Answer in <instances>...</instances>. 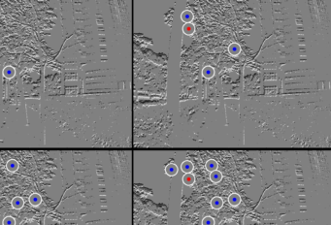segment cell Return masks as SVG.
Instances as JSON below:
<instances>
[{"label": "cell", "instance_id": "cell-1", "mask_svg": "<svg viewBox=\"0 0 331 225\" xmlns=\"http://www.w3.org/2000/svg\"><path fill=\"white\" fill-rule=\"evenodd\" d=\"M165 173L169 176H175L178 173V168L175 164H169L165 167Z\"/></svg>", "mask_w": 331, "mask_h": 225}, {"label": "cell", "instance_id": "cell-2", "mask_svg": "<svg viewBox=\"0 0 331 225\" xmlns=\"http://www.w3.org/2000/svg\"><path fill=\"white\" fill-rule=\"evenodd\" d=\"M181 168H182V170H183V172H185V173L188 174V173H190V172L192 171L193 165L189 161H185V162H183V163H182Z\"/></svg>", "mask_w": 331, "mask_h": 225}, {"label": "cell", "instance_id": "cell-3", "mask_svg": "<svg viewBox=\"0 0 331 225\" xmlns=\"http://www.w3.org/2000/svg\"><path fill=\"white\" fill-rule=\"evenodd\" d=\"M194 180H195L194 176H193L192 174H190V173L186 174V175L183 177V181H184V184H186V185H191V184H193Z\"/></svg>", "mask_w": 331, "mask_h": 225}, {"label": "cell", "instance_id": "cell-4", "mask_svg": "<svg viewBox=\"0 0 331 225\" xmlns=\"http://www.w3.org/2000/svg\"><path fill=\"white\" fill-rule=\"evenodd\" d=\"M183 31L184 33H186V35H191L194 31V25H192V23H186V25H184L183 27Z\"/></svg>", "mask_w": 331, "mask_h": 225}, {"label": "cell", "instance_id": "cell-5", "mask_svg": "<svg viewBox=\"0 0 331 225\" xmlns=\"http://www.w3.org/2000/svg\"><path fill=\"white\" fill-rule=\"evenodd\" d=\"M222 174L219 173V171H213L212 173H211V176H210V179L212 180V181H214V183H219V181L222 180Z\"/></svg>", "mask_w": 331, "mask_h": 225}, {"label": "cell", "instance_id": "cell-6", "mask_svg": "<svg viewBox=\"0 0 331 225\" xmlns=\"http://www.w3.org/2000/svg\"><path fill=\"white\" fill-rule=\"evenodd\" d=\"M228 201L232 206H237V205H239L241 199H240V196L238 194H232V195H230Z\"/></svg>", "mask_w": 331, "mask_h": 225}, {"label": "cell", "instance_id": "cell-7", "mask_svg": "<svg viewBox=\"0 0 331 225\" xmlns=\"http://www.w3.org/2000/svg\"><path fill=\"white\" fill-rule=\"evenodd\" d=\"M192 18H193L192 13H191L190 11H185V12L182 13V20H183L184 22H186L189 23L191 20H192Z\"/></svg>", "mask_w": 331, "mask_h": 225}, {"label": "cell", "instance_id": "cell-8", "mask_svg": "<svg viewBox=\"0 0 331 225\" xmlns=\"http://www.w3.org/2000/svg\"><path fill=\"white\" fill-rule=\"evenodd\" d=\"M29 202L33 205V206H38L41 203V197L40 195L38 194H32L29 198Z\"/></svg>", "mask_w": 331, "mask_h": 225}, {"label": "cell", "instance_id": "cell-9", "mask_svg": "<svg viewBox=\"0 0 331 225\" xmlns=\"http://www.w3.org/2000/svg\"><path fill=\"white\" fill-rule=\"evenodd\" d=\"M12 205L15 209H21L23 206V200L21 197H16L12 201Z\"/></svg>", "mask_w": 331, "mask_h": 225}, {"label": "cell", "instance_id": "cell-10", "mask_svg": "<svg viewBox=\"0 0 331 225\" xmlns=\"http://www.w3.org/2000/svg\"><path fill=\"white\" fill-rule=\"evenodd\" d=\"M206 168H207L208 171H216L218 168V163L215 160H209L207 163H206Z\"/></svg>", "mask_w": 331, "mask_h": 225}, {"label": "cell", "instance_id": "cell-11", "mask_svg": "<svg viewBox=\"0 0 331 225\" xmlns=\"http://www.w3.org/2000/svg\"><path fill=\"white\" fill-rule=\"evenodd\" d=\"M222 203H223L222 200L220 199L219 197H215L212 200V202H211V204H212V207L214 209H219V208H222Z\"/></svg>", "mask_w": 331, "mask_h": 225}, {"label": "cell", "instance_id": "cell-12", "mask_svg": "<svg viewBox=\"0 0 331 225\" xmlns=\"http://www.w3.org/2000/svg\"><path fill=\"white\" fill-rule=\"evenodd\" d=\"M240 50H241V49H240L239 45H238V44H236V43H233V44H231V45H230V47H229V51H230V54L233 55H238L239 52H240Z\"/></svg>", "mask_w": 331, "mask_h": 225}, {"label": "cell", "instance_id": "cell-13", "mask_svg": "<svg viewBox=\"0 0 331 225\" xmlns=\"http://www.w3.org/2000/svg\"><path fill=\"white\" fill-rule=\"evenodd\" d=\"M18 162L16 161V160H10V161H9L8 162V163H7V168H8V170L9 171H11V172H15V171H17V169H18Z\"/></svg>", "mask_w": 331, "mask_h": 225}, {"label": "cell", "instance_id": "cell-14", "mask_svg": "<svg viewBox=\"0 0 331 225\" xmlns=\"http://www.w3.org/2000/svg\"><path fill=\"white\" fill-rule=\"evenodd\" d=\"M203 75L206 78H211L214 75V70L212 67H206L203 70Z\"/></svg>", "mask_w": 331, "mask_h": 225}, {"label": "cell", "instance_id": "cell-15", "mask_svg": "<svg viewBox=\"0 0 331 225\" xmlns=\"http://www.w3.org/2000/svg\"><path fill=\"white\" fill-rule=\"evenodd\" d=\"M15 74V70H14L12 67H7V68L4 70V75L6 76V77H12V76Z\"/></svg>", "mask_w": 331, "mask_h": 225}, {"label": "cell", "instance_id": "cell-16", "mask_svg": "<svg viewBox=\"0 0 331 225\" xmlns=\"http://www.w3.org/2000/svg\"><path fill=\"white\" fill-rule=\"evenodd\" d=\"M3 225H15V219L9 217L3 220Z\"/></svg>", "mask_w": 331, "mask_h": 225}, {"label": "cell", "instance_id": "cell-17", "mask_svg": "<svg viewBox=\"0 0 331 225\" xmlns=\"http://www.w3.org/2000/svg\"><path fill=\"white\" fill-rule=\"evenodd\" d=\"M202 224H203V225H214V224H215V221H214V219H213L212 217H205V218L203 219Z\"/></svg>", "mask_w": 331, "mask_h": 225}]
</instances>
